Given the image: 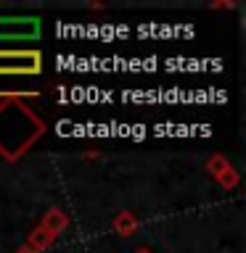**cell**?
Returning a JSON list of instances; mask_svg holds the SVG:
<instances>
[{
  "instance_id": "obj_1",
  "label": "cell",
  "mask_w": 246,
  "mask_h": 253,
  "mask_svg": "<svg viewBox=\"0 0 246 253\" xmlns=\"http://www.w3.org/2000/svg\"><path fill=\"white\" fill-rule=\"evenodd\" d=\"M45 134V122L19 95L0 103V156L5 161H19L27 150Z\"/></svg>"
},
{
  "instance_id": "obj_2",
  "label": "cell",
  "mask_w": 246,
  "mask_h": 253,
  "mask_svg": "<svg viewBox=\"0 0 246 253\" xmlns=\"http://www.w3.org/2000/svg\"><path fill=\"white\" fill-rule=\"evenodd\" d=\"M40 50H0V74H40Z\"/></svg>"
},
{
  "instance_id": "obj_3",
  "label": "cell",
  "mask_w": 246,
  "mask_h": 253,
  "mask_svg": "<svg viewBox=\"0 0 246 253\" xmlns=\"http://www.w3.org/2000/svg\"><path fill=\"white\" fill-rule=\"evenodd\" d=\"M37 16H0V40H37Z\"/></svg>"
},
{
  "instance_id": "obj_4",
  "label": "cell",
  "mask_w": 246,
  "mask_h": 253,
  "mask_svg": "<svg viewBox=\"0 0 246 253\" xmlns=\"http://www.w3.org/2000/svg\"><path fill=\"white\" fill-rule=\"evenodd\" d=\"M66 224H69L66 213L59 211V209H51V211H48L45 216H43V221H40V227H43L51 237H56L59 232H63V229H66Z\"/></svg>"
},
{
  "instance_id": "obj_5",
  "label": "cell",
  "mask_w": 246,
  "mask_h": 253,
  "mask_svg": "<svg viewBox=\"0 0 246 253\" xmlns=\"http://www.w3.org/2000/svg\"><path fill=\"white\" fill-rule=\"evenodd\" d=\"M51 240H53V237L48 235V232H45L43 227H37L35 232L29 235V243H27V248H32V251H35V253H40V251H43V248H45V245L51 243Z\"/></svg>"
},
{
  "instance_id": "obj_6",
  "label": "cell",
  "mask_w": 246,
  "mask_h": 253,
  "mask_svg": "<svg viewBox=\"0 0 246 253\" xmlns=\"http://www.w3.org/2000/svg\"><path fill=\"white\" fill-rule=\"evenodd\" d=\"M114 227H117L122 235H132V232H135V216H132L130 211L119 213V219L114 221Z\"/></svg>"
},
{
  "instance_id": "obj_7",
  "label": "cell",
  "mask_w": 246,
  "mask_h": 253,
  "mask_svg": "<svg viewBox=\"0 0 246 253\" xmlns=\"http://www.w3.org/2000/svg\"><path fill=\"white\" fill-rule=\"evenodd\" d=\"M19 253H35V251H32V248H27V245H24V248H21Z\"/></svg>"
},
{
  "instance_id": "obj_8",
  "label": "cell",
  "mask_w": 246,
  "mask_h": 253,
  "mask_svg": "<svg viewBox=\"0 0 246 253\" xmlns=\"http://www.w3.org/2000/svg\"><path fill=\"white\" fill-rule=\"evenodd\" d=\"M135 253H151V251H148V248H143V251H135Z\"/></svg>"
}]
</instances>
